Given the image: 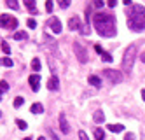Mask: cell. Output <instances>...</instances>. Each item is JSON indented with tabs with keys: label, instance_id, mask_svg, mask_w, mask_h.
Listing matches in <instances>:
<instances>
[{
	"label": "cell",
	"instance_id": "1",
	"mask_svg": "<svg viewBox=\"0 0 145 140\" xmlns=\"http://www.w3.org/2000/svg\"><path fill=\"white\" fill-rule=\"evenodd\" d=\"M93 25H95L96 32L101 37H114L116 32H117L116 18H114L112 14L103 12V11H100V12H96L95 16H93Z\"/></svg>",
	"mask_w": 145,
	"mask_h": 140
},
{
	"label": "cell",
	"instance_id": "2",
	"mask_svg": "<svg viewBox=\"0 0 145 140\" xmlns=\"http://www.w3.org/2000/svg\"><path fill=\"white\" fill-rule=\"evenodd\" d=\"M128 26L133 32H142V30H145V7L143 5H138V4L133 5L131 12L128 16Z\"/></svg>",
	"mask_w": 145,
	"mask_h": 140
},
{
	"label": "cell",
	"instance_id": "3",
	"mask_svg": "<svg viewBox=\"0 0 145 140\" xmlns=\"http://www.w3.org/2000/svg\"><path fill=\"white\" fill-rule=\"evenodd\" d=\"M138 55V47L131 44L126 51H124V56H122V70L124 72H131L133 70V63H135V58Z\"/></svg>",
	"mask_w": 145,
	"mask_h": 140
},
{
	"label": "cell",
	"instance_id": "4",
	"mask_svg": "<svg viewBox=\"0 0 145 140\" xmlns=\"http://www.w3.org/2000/svg\"><path fill=\"white\" fill-rule=\"evenodd\" d=\"M0 26L7 28V30H14V28H18V19L11 14H2L0 16Z\"/></svg>",
	"mask_w": 145,
	"mask_h": 140
},
{
	"label": "cell",
	"instance_id": "5",
	"mask_svg": "<svg viewBox=\"0 0 145 140\" xmlns=\"http://www.w3.org/2000/svg\"><path fill=\"white\" fill-rule=\"evenodd\" d=\"M103 75L112 82V84H119V82H122V74L119 72V70H112V68H105L103 70Z\"/></svg>",
	"mask_w": 145,
	"mask_h": 140
},
{
	"label": "cell",
	"instance_id": "6",
	"mask_svg": "<svg viewBox=\"0 0 145 140\" xmlns=\"http://www.w3.org/2000/svg\"><path fill=\"white\" fill-rule=\"evenodd\" d=\"M74 53H75V56L80 63H86L88 61V51L86 47L80 44V42H74Z\"/></svg>",
	"mask_w": 145,
	"mask_h": 140
},
{
	"label": "cell",
	"instance_id": "7",
	"mask_svg": "<svg viewBox=\"0 0 145 140\" xmlns=\"http://www.w3.org/2000/svg\"><path fill=\"white\" fill-rule=\"evenodd\" d=\"M47 26L54 32V34H61V21H59V18H56V16H53V18H49V21H47Z\"/></svg>",
	"mask_w": 145,
	"mask_h": 140
},
{
	"label": "cell",
	"instance_id": "8",
	"mask_svg": "<svg viewBox=\"0 0 145 140\" xmlns=\"http://www.w3.org/2000/svg\"><path fill=\"white\" fill-rule=\"evenodd\" d=\"M59 130L63 131L65 135H68L70 133V124H68V121H67V116H65V112H59Z\"/></svg>",
	"mask_w": 145,
	"mask_h": 140
},
{
	"label": "cell",
	"instance_id": "9",
	"mask_svg": "<svg viewBox=\"0 0 145 140\" xmlns=\"http://www.w3.org/2000/svg\"><path fill=\"white\" fill-rule=\"evenodd\" d=\"M28 84H30V88H32L33 91H39V88H40V75H39V74H33V75H30V79H28Z\"/></svg>",
	"mask_w": 145,
	"mask_h": 140
},
{
	"label": "cell",
	"instance_id": "10",
	"mask_svg": "<svg viewBox=\"0 0 145 140\" xmlns=\"http://www.w3.org/2000/svg\"><path fill=\"white\" fill-rule=\"evenodd\" d=\"M68 28H70L72 32H80V28H82V25H80V19H79L77 16L70 18V19H68Z\"/></svg>",
	"mask_w": 145,
	"mask_h": 140
},
{
	"label": "cell",
	"instance_id": "11",
	"mask_svg": "<svg viewBox=\"0 0 145 140\" xmlns=\"http://www.w3.org/2000/svg\"><path fill=\"white\" fill-rule=\"evenodd\" d=\"M47 88H49L51 91H56V89L59 88V79L56 77V75H53V77L47 81Z\"/></svg>",
	"mask_w": 145,
	"mask_h": 140
},
{
	"label": "cell",
	"instance_id": "12",
	"mask_svg": "<svg viewBox=\"0 0 145 140\" xmlns=\"http://www.w3.org/2000/svg\"><path fill=\"white\" fill-rule=\"evenodd\" d=\"M44 42H46V44H47L51 49H53V51H56V40H54L53 37H51V35L44 34Z\"/></svg>",
	"mask_w": 145,
	"mask_h": 140
},
{
	"label": "cell",
	"instance_id": "13",
	"mask_svg": "<svg viewBox=\"0 0 145 140\" xmlns=\"http://www.w3.org/2000/svg\"><path fill=\"white\" fill-rule=\"evenodd\" d=\"M93 119H95L96 124H101L103 121H105V114H103L101 110H96L95 114H93Z\"/></svg>",
	"mask_w": 145,
	"mask_h": 140
},
{
	"label": "cell",
	"instance_id": "14",
	"mask_svg": "<svg viewBox=\"0 0 145 140\" xmlns=\"http://www.w3.org/2000/svg\"><path fill=\"white\" fill-rule=\"evenodd\" d=\"M88 82L93 84L95 88H100V86H101V79L98 77V75H89V77H88Z\"/></svg>",
	"mask_w": 145,
	"mask_h": 140
},
{
	"label": "cell",
	"instance_id": "15",
	"mask_svg": "<svg viewBox=\"0 0 145 140\" xmlns=\"http://www.w3.org/2000/svg\"><path fill=\"white\" fill-rule=\"evenodd\" d=\"M107 128H108V131H112V133H121V131H124V126L122 124H108Z\"/></svg>",
	"mask_w": 145,
	"mask_h": 140
},
{
	"label": "cell",
	"instance_id": "16",
	"mask_svg": "<svg viewBox=\"0 0 145 140\" xmlns=\"http://www.w3.org/2000/svg\"><path fill=\"white\" fill-rule=\"evenodd\" d=\"M30 112H33V114H42V112H44L42 103H33L32 107H30Z\"/></svg>",
	"mask_w": 145,
	"mask_h": 140
},
{
	"label": "cell",
	"instance_id": "17",
	"mask_svg": "<svg viewBox=\"0 0 145 140\" xmlns=\"http://www.w3.org/2000/svg\"><path fill=\"white\" fill-rule=\"evenodd\" d=\"M25 5L28 7V11L32 14H37V9H35V0H25Z\"/></svg>",
	"mask_w": 145,
	"mask_h": 140
},
{
	"label": "cell",
	"instance_id": "18",
	"mask_svg": "<svg viewBox=\"0 0 145 140\" xmlns=\"http://www.w3.org/2000/svg\"><path fill=\"white\" fill-rule=\"evenodd\" d=\"M95 138L96 140H105V131H103L101 128H96L95 130Z\"/></svg>",
	"mask_w": 145,
	"mask_h": 140
},
{
	"label": "cell",
	"instance_id": "19",
	"mask_svg": "<svg viewBox=\"0 0 145 140\" xmlns=\"http://www.w3.org/2000/svg\"><path fill=\"white\" fill-rule=\"evenodd\" d=\"M14 39H16V40H26V39H28V34H26V32H16V34H14Z\"/></svg>",
	"mask_w": 145,
	"mask_h": 140
},
{
	"label": "cell",
	"instance_id": "20",
	"mask_svg": "<svg viewBox=\"0 0 145 140\" xmlns=\"http://www.w3.org/2000/svg\"><path fill=\"white\" fill-rule=\"evenodd\" d=\"M100 56H101V60H103V61H107V63H112V61H114V58L108 55L107 51H101V53H100Z\"/></svg>",
	"mask_w": 145,
	"mask_h": 140
},
{
	"label": "cell",
	"instance_id": "21",
	"mask_svg": "<svg viewBox=\"0 0 145 140\" xmlns=\"http://www.w3.org/2000/svg\"><path fill=\"white\" fill-rule=\"evenodd\" d=\"M32 68H33L35 72L40 70V60H39V58H33V60H32Z\"/></svg>",
	"mask_w": 145,
	"mask_h": 140
},
{
	"label": "cell",
	"instance_id": "22",
	"mask_svg": "<svg viewBox=\"0 0 145 140\" xmlns=\"http://www.w3.org/2000/svg\"><path fill=\"white\" fill-rule=\"evenodd\" d=\"M0 65H4V67H12L14 63H12L11 58H2V60H0Z\"/></svg>",
	"mask_w": 145,
	"mask_h": 140
},
{
	"label": "cell",
	"instance_id": "23",
	"mask_svg": "<svg viewBox=\"0 0 145 140\" xmlns=\"http://www.w3.org/2000/svg\"><path fill=\"white\" fill-rule=\"evenodd\" d=\"M23 102H25V98H23V96H16V98H14V107H16V109H18V107H21L23 105Z\"/></svg>",
	"mask_w": 145,
	"mask_h": 140
},
{
	"label": "cell",
	"instance_id": "24",
	"mask_svg": "<svg viewBox=\"0 0 145 140\" xmlns=\"http://www.w3.org/2000/svg\"><path fill=\"white\" fill-rule=\"evenodd\" d=\"M16 124H18V128H19V130H26V128H28L26 121H23V119H16Z\"/></svg>",
	"mask_w": 145,
	"mask_h": 140
},
{
	"label": "cell",
	"instance_id": "25",
	"mask_svg": "<svg viewBox=\"0 0 145 140\" xmlns=\"http://www.w3.org/2000/svg\"><path fill=\"white\" fill-rule=\"evenodd\" d=\"M7 5L11 7V9H16V11L19 9V4L16 2V0H7Z\"/></svg>",
	"mask_w": 145,
	"mask_h": 140
},
{
	"label": "cell",
	"instance_id": "26",
	"mask_svg": "<svg viewBox=\"0 0 145 140\" xmlns=\"http://www.w3.org/2000/svg\"><path fill=\"white\" fill-rule=\"evenodd\" d=\"M26 25H28V28H35V26H37V21H35L33 18H28V19H26Z\"/></svg>",
	"mask_w": 145,
	"mask_h": 140
},
{
	"label": "cell",
	"instance_id": "27",
	"mask_svg": "<svg viewBox=\"0 0 145 140\" xmlns=\"http://www.w3.org/2000/svg\"><path fill=\"white\" fill-rule=\"evenodd\" d=\"M2 51L5 53V55H11V47H9L7 42H2Z\"/></svg>",
	"mask_w": 145,
	"mask_h": 140
},
{
	"label": "cell",
	"instance_id": "28",
	"mask_svg": "<svg viewBox=\"0 0 145 140\" xmlns=\"http://www.w3.org/2000/svg\"><path fill=\"white\" fill-rule=\"evenodd\" d=\"M53 7H54V4L51 2V0H47V2H46V11H47V12H53Z\"/></svg>",
	"mask_w": 145,
	"mask_h": 140
},
{
	"label": "cell",
	"instance_id": "29",
	"mask_svg": "<svg viewBox=\"0 0 145 140\" xmlns=\"http://www.w3.org/2000/svg\"><path fill=\"white\" fill-rule=\"evenodd\" d=\"M0 91H9V84L5 81H0Z\"/></svg>",
	"mask_w": 145,
	"mask_h": 140
},
{
	"label": "cell",
	"instance_id": "30",
	"mask_svg": "<svg viewBox=\"0 0 145 140\" xmlns=\"http://www.w3.org/2000/svg\"><path fill=\"white\" fill-rule=\"evenodd\" d=\"M79 138H80V140H89V138H88V133H86V131H82V130L79 131Z\"/></svg>",
	"mask_w": 145,
	"mask_h": 140
},
{
	"label": "cell",
	"instance_id": "31",
	"mask_svg": "<svg viewBox=\"0 0 145 140\" xmlns=\"http://www.w3.org/2000/svg\"><path fill=\"white\" fill-rule=\"evenodd\" d=\"M68 5H70V0H63V2H59V7L61 9H67Z\"/></svg>",
	"mask_w": 145,
	"mask_h": 140
},
{
	"label": "cell",
	"instance_id": "32",
	"mask_svg": "<svg viewBox=\"0 0 145 140\" xmlns=\"http://www.w3.org/2000/svg\"><path fill=\"white\" fill-rule=\"evenodd\" d=\"M124 140H135V133H126L124 135Z\"/></svg>",
	"mask_w": 145,
	"mask_h": 140
},
{
	"label": "cell",
	"instance_id": "33",
	"mask_svg": "<svg viewBox=\"0 0 145 140\" xmlns=\"http://www.w3.org/2000/svg\"><path fill=\"white\" fill-rule=\"evenodd\" d=\"M49 135H51V137H53V140H59V138L56 137V133H54V130H49Z\"/></svg>",
	"mask_w": 145,
	"mask_h": 140
},
{
	"label": "cell",
	"instance_id": "34",
	"mask_svg": "<svg viewBox=\"0 0 145 140\" xmlns=\"http://www.w3.org/2000/svg\"><path fill=\"white\" fill-rule=\"evenodd\" d=\"M95 7H96V9L103 7V2H101V0H96V2H95Z\"/></svg>",
	"mask_w": 145,
	"mask_h": 140
},
{
	"label": "cell",
	"instance_id": "35",
	"mask_svg": "<svg viewBox=\"0 0 145 140\" xmlns=\"http://www.w3.org/2000/svg\"><path fill=\"white\" fill-rule=\"evenodd\" d=\"M116 4H117L116 0H108V7H116Z\"/></svg>",
	"mask_w": 145,
	"mask_h": 140
},
{
	"label": "cell",
	"instance_id": "36",
	"mask_svg": "<svg viewBox=\"0 0 145 140\" xmlns=\"http://www.w3.org/2000/svg\"><path fill=\"white\" fill-rule=\"evenodd\" d=\"M95 51H96V53H101L103 49H101V46H98V44H96V46H95Z\"/></svg>",
	"mask_w": 145,
	"mask_h": 140
},
{
	"label": "cell",
	"instance_id": "37",
	"mask_svg": "<svg viewBox=\"0 0 145 140\" xmlns=\"http://www.w3.org/2000/svg\"><path fill=\"white\" fill-rule=\"evenodd\" d=\"M140 60H142V61L145 63V53H142V55H140Z\"/></svg>",
	"mask_w": 145,
	"mask_h": 140
},
{
	"label": "cell",
	"instance_id": "38",
	"mask_svg": "<svg viewBox=\"0 0 145 140\" xmlns=\"http://www.w3.org/2000/svg\"><path fill=\"white\" fill-rule=\"evenodd\" d=\"M142 98H143V102H145V89H142Z\"/></svg>",
	"mask_w": 145,
	"mask_h": 140
},
{
	"label": "cell",
	"instance_id": "39",
	"mask_svg": "<svg viewBox=\"0 0 145 140\" xmlns=\"http://www.w3.org/2000/svg\"><path fill=\"white\" fill-rule=\"evenodd\" d=\"M23 140H33V138H32V137H25Z\"/></svg>",
	"mask_w": 145,
	"mask_h": 140
},
{
	"label": "cell",
	"instance_id": "40",
	"mask_svg": "<svg viewBox=\"0 0 145 140\" xmlns=\"http://www.w3.org/2000/svg\"><path fill=\"white\" fill-rule=\"evenodd\" d=\"M37 140H46V137H39V138H37Z\"/></svg>",
	"mask_w": 145,
	"mask_h": 140
},
{
	"label": "cell",
	"instance_id": "41",
	"mask_svg": "<svg viewBox=\"0 0 145 140\" xmlns=\"http://www.w3.org/2000/svg\"><path fill=\"white\" fill-rule=\"evenodd\" d=\"M0 100H2V91H0Z\"/></svg>",
	"mask_w": 145,
	"mask_h": 140
},
{
	"label": "cell",
	"instance_id": "42",
	"mask_svg": "<svg viewBox=\"0 0 145 140\" xmlns=\"http://www.w3.org/2000/svg\"><path fill=\"white\" fill-rule=\"evenodd\" d=\"M0 116H2V114H0Z\"/></svg>",
	"mask_w": 145,
	"mask_h": 140
}]
</instances>
